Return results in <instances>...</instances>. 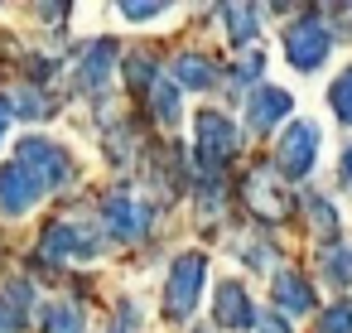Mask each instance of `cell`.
<instances>
[{
    "mask_svg": "<svg viewBox=\"0 0 352 333\" xmlns=\"http://www.w3.org/2000/svg\"><path fill=\"white\" fill-rule=\"evenodd\" d=\"M236 126L222 116V111H198L193 116V155H198V164L212 174V169H222L232 155H236Z\"/></svg>",
    "mask_w": 352,
    "mask_h": 333,
    "instance_id": "1",
    "label": "cell"
},
{
    "mask_svg": "<svg viewBox=\"0 0 352 333\" xmlns=\"http://www.w3.org/2000/svg\"><path fill=\"white\" fill-rule=\"evenodd\" d=\"M39 256L44 261H97L102 256V241L87 222H73V217H58L44 227V241H39Z\"/></svg>",
    "mask_w": 352,
    "mask_h": 333,
    "instance_id": "2",
    "label": "cell"
},
{
    "mask_svg": "<svg viewBox=\"0 0 352 333\" xmlns=\"http://www.w3.org/2000/svg\"><path fill=\"white\" fill-rule=\"evenodd\" d=\"M203 275H208V256L203 251H184L169 270V285H164V309L169 319H188L203 299Z\"/></svg>",
    "mask_w": 352,
    "mask_h": 333,
    "instance_id": "3",
    "label": "cell"
},
{
    "mask_svg": "<svg viewBox=\"0 0 352 333\" xmlns=\"http://www.w3.org/2000/svg\"><path fill=\"white\" fill-rule=\"evenodd\" d=\"M15 164H25V169L44 184V193L58 189V184H68V174H73V155H68L58 140H49V136H25Z\"/></svg>",
    "mask_w": 352,
    "mask_h": 333,
    "instance_id": "4",
    "label": "cell"
},
{
    "mask_svg": "<svg viewBox=\"0 0 352 333\" xmlns=\"http://www.w3.org/2000/svg\"><path fill=\"white\" fill-rule=\"evenodd\" d=\"M102 222L116 241H135L150 232V203H140L131 189H111L102 198Z\"/></svg>",
    "mask_w": 352,
    "mask_h": 333,
    "instance_id": "5",
    "label": "cell"
},
{
    "mask_svg": "<svg viewBox=\"0 0 352 333\" xmlns=\"http://www.w3.org/2000/svg\"><path fill=\"white\" fill-rule=\"evenodd\" d=\"M318 140H323V136H318L314 121H289V126H285V136H280V145H275V160H280L285 179H304V174L314 169Z\"/></svg>",
    "mask_w": 352,
    "mask_h": 333,
    "instance_id": "6",
    "label": "cell"
},
{
    "mask_svg": "<svg viewBox=\"0 0 352 333\" xmlns=\"http://www.w3.org/2000/svg\"><path fill=\"white\" fill-rule=\"evenodd\" d=\"M328 49H333V39H328V30H323L318 20H299V25L285 34V58H289V68H299V73H314L318 63H328Z\"/></svg>",
    "mask_w": 352,
    "mask_h": 333,
    "instance_id": "7",
    "label": "cell"
},
{
    "mask_svg": "<svg viewBox=\"0 0 352 333\" xmlns=\"http://www.w3.org/2000/svg\"><path fill=\"white\" fill-rule=\"evenodd\" d=\"M39 198H44V184L25 164H6V169H0V213H6V217H25Z\"/></svg>",
    "mask_w": 352,
    "mask_h": 333,
    "instance_id": "8",
    "label": "cell"
},
{
    "mask_svg": "<svg viewBox=\"0 0 352 333\" xmlns=\"http://www.w3.org/2000/svg\"><path fill=\"white\" fill-rule=\"evenodd\" d=\"M212 319H217V328H227V333L251 328V323H256L251 294H246L236 280H222V285H217V294H212Z\"/></svg>",
    "mask_w": 352,
    "mask_h": 333,
    "instance_id": "9",
    "label": "cell"
},
{
    "mask_svg": "<svg viewBox=\"0 0 352 333\" xmlns=\"http://www.w3.org/2000/svg\"><path fill=\"white\" fill-rule=\"evenodd\" d=\"M289 111H294V97L285 87H256L251 102H246V126L251 131H275Z\"/></svg>",
    "mask_w": 352,
    "mask_h": 333,
    "instance_id": "10",
    "label": "cell"
},
{
    "mask_svg": "<svg viewBox=\"0 0 352 333\" xmlns=\"http://www.w3.org/2000/svg\"><path fill=\"white\" fill-rule=\"evenodd\" d=\"M34 314V285L30 280H10L0 290V333H25Z\"/></svg>",
    "mask_w": 352,
    "mask_h": 333,
    "instance_id": "11",
    "label": "cell"
},
{
    "mask_svg": "<svg viewBox=\"0 0 352 333\" xmlns=\"http://www.w3.org/2000/svg\"><path fill=\"white\" fill-rule=\"evenodd\" d=\"M246 198H251V208L265 213L270 222H280V217L289 213V203H285V193H280V179L265 174V169H256V174L246 179Z\"/></svg>",
    "mask_w": 352,
    "mask_h": 333,
    "instance_id": "12",
    "label": "cell"
},
{
    "mask_svg": "<svg viewBox=\"0 0 352 333\" xmlns=\"http://www.w3.org/2000/svg\"><path fill=\"white\" fill-rule=\"evenodd\" d=\"M111 58H116V44H111V39H97V44H92V49L82 54V68H78V87L97 92V87H102V83L111 78V68H116Z\"/></svg>",
    "mask_w": 352,
    "mask_h": 333,
    "instance_id": "13",
    "label": "cell"
},
{
    "mask_svg": "<svg viewBox=\"0 0 352 333\" xmlns=\"http://www.w3.org/2000/svg\"><path fill=\"white\" fill-rule=\"evenodd\" d=\"M275 304H280V309H289V314H309L318 299H314V290H309V280H304V275L280 270V275H275Z\"/></svg>",
    "mask_w": 352,
    "mask_h": 333,
    "instance_id": "14",
    "label": "cell"
},
{
    "mask_svg": "<svg viewBox=\"0 0 352 333\" xmlns=\"http://www.w3.org/2000/svg\"><path fill=\"white\" fill-rule=\"evenodd\" d=\"M44 333H87V309L73 299H54L44 309Z\"/></svg>",
    "mask_w": 352,
    "mask_h": 333,
    "instance_id": "15",
    "label": "cell"
},
{
    "mask_svg": "<svg viewBox=\"0 0 352 333\" xmlns=\"http://www.w3.org/2000/svg\"><path fill=\"white\" fill-rule=\"evenodd\" d=\"M174 83H179V87H193V92H203V87H212V83H217V73L208 68V58H198V54H184V58L174 63Z\"/></svg>",
    "mask_w": 352,
    "mask_h": 333,
    "instance_id": "16",
    "label": "cell"
},
{
    "mask_svg": "<svg viewBox=\"0 0 352 333\" xmlns=\"http://www.w3.org/2000/svg\"><path fill=\"white\" fill-rule=\"evenodd\" d=\"M304 213H309V222H314V232H318V237H338V232H342L338 208H333L323 193H304Z\"/></svg>",
    "mask_w": 352,
    "mask_h": 333,
    "instance_id": "17",
    "label": "cell"
},
{
    "mask_svg": "<svg viewBox=\"0 0 352 333\" xmlns=\"http://www.w3.org/2000/svg\"><path fill=\"white\" fill-rule=\"evenodd\" d=\"M222 20H232V30H227V34H232V44H251V39L261 34V25H256V20H261V10H256V6H227V10H222Z\"/></svg>",
    "mask_w": 352,
    "mask_h": 333,
    "instance_id": "18",
    "label": "cell"
},
{
    "mask_svg": "<svg viewBox=\"0 0 352 333\" xmlns=\"http://www.w3.org/2000/svg\"><path fill=\"white\" fill-rule=\"evenodd\" d=\"M328 107H333V116H338L342 126H352V68H342V73L333 78V87H328Z\"/></svg>",
    "mask_w": 352,
    "mask_h": 333,
    "instance_id": "19",
    "label": "cell"
},
{
    "mask_svg": "<svg viewBox=\"0 0 352 333\" xmlns=\"http://www.w3.org/2000/svg\"><path fill=\"white\" fill-rule=\"evenodd\" d=\"M155 116H160L164 126H174V121L184 116V107H179V83H160V87H155Z\"/></svg>",
    "mask_w": 352,
    "mask_h": 333,
    "instance_id": "20",
    "label": "cell"
},
{
    "mask_svg": "<svg viewBox=\"0 0 352 333\" xmlns=\"http://www.w3.org/2000/svg\"><path fill=\"white\" fill-rule=\"evenodd\" d=\"M6 102H10V116H44V111H49V102H44V92H39V87H34V92H30V87H20V92H10Z\"/></svg>",
    "mask_w": 352,
    "mask_h": 333,
    "instance_id": "21",
    "label": "cell"
},
{
    "mask_svg": "<svg viewBox=\"0 0 352 333\" xmlns=\"http://www.w3.org/2000/svg\"><path fill=\"white\" fill-rule=\"evenodd\" d=\"M318 333H352V304H333V309H323V319H318Z\"/></svg>",
    "mask_w": 352,
    "mask_h": 333,
    "instance_id": "22",
    "label": "cell"
},
{
    "mask_svg": "<svg viewBox=\"0 0 352 333\" xmlns=\"http://www.w3.org/2000/svg\"><path fill=\"white\" fill-rule=\"evenodd\" d=\"M126 83H131L135 92H145V87L155 83V63H150V58H140V54H135V58H126Z\"/></svg>",
    "mask_w": 352,
    "mask_h": 333,
    "instance_id": "23",
    "label": "cell"
},
{
    "mask_svg": "<svg viewBox=\"0 0 352 333\" xmlns=\"http://www.w3.org/2000/svg\"><path fill=\"white\" fill-rule=\"evenodd\" d=\"M323 275H328L333 285H347V280H352V251H333V256L323 261Z\"/></svg>",
    "mask_w": 352,
    "mask_h": 333,
    "instance_id": "24",
    "label": "cell"
},
{
    "mask_svg": "<svg viewBox=\"0 0 352 333\" xmlns=\"http://www.w3.org/2000/svg\"><path fill=\"white\" fill-rule=\"evenodd\" d=\"M241 251H246L241 261H246V266H256V270L275 266V246H270V241H241Z\"/></svg>",
    "mask_w": 352,
    "mask_h": 333,
    "instance_id": "25",
    "label": "cell"
},
{
    "mask_svg": "<svg viewBox=\"0 0 352 333\" xmlns=\"http://www.w3.org/2000/svg\"><path fill=\"white\" fill-rule=\"evenodd\" d=\"M261 68H265V58H261V54H251V58H241V63H236V73H232V83H251V78H256Z\"/></svg>",
    "mask_w": 352,
    "mask_h": 333,
    "instance_id": "26",
    "label": "cell"
},
{
    "mask_svg": "<svg viewBox=\"0 0 352 333\" xmlns=\"http://www.w3.org/2000/svg\"><path fill=\"white\" fill-rule=\"evenodd\" d=\"M121 15H126V20H160L164 6H155V0H150V6H121Z\"/></svg>",
    "mask_w": 352,
    "mask_h": 333,
    "instance_id": "27",
    "label": "cell"
},
{
    "mask_svg": "<svg viewBox=\"0 0 352 333\" xmlns=\"http://www.w3.org/2000/svg\"><path fill=\"white\" fill-rule=\"evenodd\" d=\"M338 174H342V184H347V189H352V145H347V150H342V164H338Z\"/></svg>",
    "mask_w": 352,
    "mask_h": 333,
    "instance_id": "28",
    "label": "cell"
},
{
    "mask_svg": "<svg viewBox=\"0 0 352 333\" xmlns=\"http://www.w3.org/2000/svg\"><path fill=\"white\" fill-rule=\"evenodd\" d=\"M6 131H10V102L0 97V145H6Z\"/></svg>",
    "mask_w": 352,
    "mask_h": 333,
    "instance_id": "29",
    "label": "cell"
},
{
    "mask_svg": "<svg viewBox=\"0 0 352 333\" xmlns=\"http://www.w3.org/2000/svg\"><path fill=\"white\" fill-rule=\"evenodd\" d=\"M261 328H265V333H285V323H280V319H261Z\"/></svg>",
    "mask_w": 352,
    "mask_h": 333,
    "instance_id": "30",
    "label": "cell"
}]
</instances>
